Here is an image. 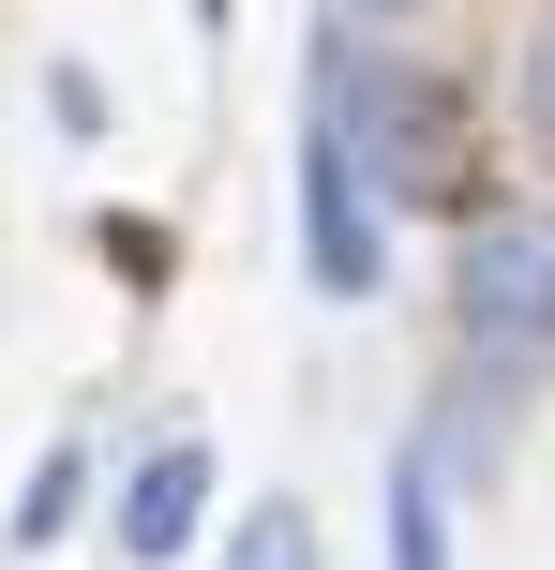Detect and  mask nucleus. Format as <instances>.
<instances>
[{"mask_svg":"<svg viewBox=\"0 0 555 570\" xmlns=\"http://www.w3.org/2000/svg\"><path fill=\"white\" fill-rule=\"evenodd\" d=\"M330 136H346V166H376L406 210H466V90L420 76V60H360L346 90H330Z\"/></svg>","mask_w":555,"mask_h":570,"instance_id":"f257e3e1","label":"nucleus"},{"mask_svg":"<svg viewBox=\"0 0 555 570\" xmlns=\"http://www.w3.org/2000/svg\"><path fill=\"white\" fill-rule=\"evenodd\" d=\"M450 331H466L480 361H555V210H466Z\"/></svg>","mask_w":555,"mask_h":570,"instance_id":"f03ea898","label":"nucleus"},{"mask_svg":"<svg viewBox=\"0 0 555 570\" xmlns=\"http://www.w3.org/2000/svg\"><path fill=\"white\" fill-rule=\"evenodd\" d=\"M300 271H316V301H376L390 285V226H376V196H360L330 120L300 136Z\"/></svg>","mask_w":555,"mask_h":570,"instance_id":"7ed1b4c3","label":"nucleus"},{"mask_svg":"<svg viewBox=\"0 0 555 570\" xmlns=\"http://www.w3.org/2000/svg\"><path fill=\"white\" fill-rule=\"evenodd\" d=\"M196 525H210V451L196 435H166V451L120 465V570H180Z\"/></svg>","mask_w":555,"mask_h":570,"instance_id":"20e7f679","label":"nucleus"},{"mask_svg":"<svg viewBox=\"0 0 555 570\" xmlns=\"http://www.w3.org/2000/svg\"><path fill=\"white\" fill-rule=\"evenodd\" d=\"M390 570H450V495H436V451L390 481Z\"/></svg>","mask_w":555,"mask_h":570,"instance_id":"39448f33","label":"nucleus"},{"mask_svg":"<svg viewBox=\"0 0 555 570\" xmlns=\"http://www.w3.org/2000/svg\"><path fill=\"white\" fill-rule=\"evenodd\" d=\"M76 495H90V451H76V435H60V451L30 465V495H16V556H46L60 525H76Z\"/></svg>","mask_w":555,"mask_h":570,"instance_id":"423d86ee","label":"nucleus"},{"mask_svg":"<svg viewBox=\"0 0 555 570\" xmlns=\"http://www.w3.org/2000/svg\"><path fill=\"white\" fill-rule=\"evenodd\" d=\"M226 570H316V525L286 511V495H256V511H240V556Z\"/></svg>","mask_w":555,"mask_h":570,"instance_id":"0eeeda50","label":"nucleus"},{"mask_svg":"<svg viewBox=\"0 0 555 570\" xmlns=\"http://www.w3.org/2000/svg\"><path fill=\"white\" fill-rule=\"evenodd\" d=\"M526 136H541V150H555V16H541V30H526Z\"/></svg>","mask_w":555,"mask_h":570,"instance_id":"6e6552de","label":"nucleus"},{"mask_svg":"<svg viewBox=\"0 0 555 570\" xmlns=\"http://www.w3.org/2000/svg\"><path fill=\"white\" fill-rule=\"evenodd\" d=\"M46 120H60V136H106V90H90L76 60H60V76H46Z\"/></svg>","mask_w":555,"mask_h":570,"instance_id":"1a4fd4ad","label":"nucleus"},{"mask_svg":"<svg viewBox=\"0 0 555 570\" xmlns=\"http://www.w3.org/2000/svg\"><path fill=\"white\" fill-rule=\"evenodd\" d=\"M346 16H420V0H346Z\"/></svg>","mask_w":555,"mask_h":570,"instance_id":"9d476101","label":"nucleus"},{"mask_svg":"<svg viewBox=\"0 0 555 570\" xmlns=\"http://www.w3.org/2000/svg\"><path fill=\"white\" fill-rule=\"evenodd\" d=\"M196 30H226V0H196Z\"/></svg>","mask_w":555,"mask_h":570,"instance_id":"9b49d317","label":"nucleus"}]
</instances>
